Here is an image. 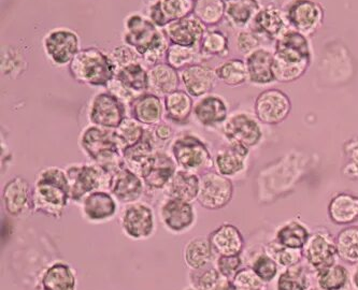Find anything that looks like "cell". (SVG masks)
Wrapping results in <instances>:
<instances>
[{"mask_svg":"<svg viewBox=\"0 0 358 290\" xmlns=\"http://www.w3.org/2000/svg\"><path fill=\"white\" fill-rule=\"evenodd\" d=\"M201 54L199 48L182 47V45H170L165 56V63L175 68L178 71L185 69L194 64L200 63Z\"/></svg>","mask_w":358,"mask_h":290,"instance_id":"cell-47","label":"cell"},{"mask_svg":"<svg viewBox=\"0 0 358 290\" xmlns=\"http://www.w3.org/2000/svg\"><path fill=\"white\" fill-rule=\"evenodd\" d=\"M180 78L184 91L193 98H201L211 94L217 80L215 69L201 63L194 64L181 70Z\"/></svg>","mask_w":358,"mask_h":290,"instance_id":"cell-21","label":"cell"},{"mask_svg":"<svg viewBox=\"0 0 358 290\" xmlns=\"http://www.w3.org/2000/svg\"><path fill=\"white\" fill-rule=\"evenodd\" d=\"M250 25L256 35H263L271 40L279 39L289 29L283 11L273 3L259 10Z\"/></svg>","mask_w":358,"mask_h":290,"instance_id":"cell-28","label":"cell"},{"mask_svg":"<svg viewBox=\"0 0 358 290\" xmlns=\"http://www.w3.org/2000/svg\"><path fill=\"white\" fill-rule=\"evenodd\" d=\"M31 193L27 180L14 177L5 184L1 191L3 209L12 217H19L26 211H31Z\"/></svg>","mask_w":358,"mask_h":290,"instance_id":"cell-22","label":"cell"},{"mask_svg":"<svg viewBox=\"0 0 358 290\" xmlns=\"http://www.w3.org/2000/svg\"><path fill=\"white\" fill-rule=\"evenodd\" d=\"M106 89L110 92L112 95L119 98L122 103H125L127 107H129V105L133 103V100L135 99L136 97H138L136 94H134L131 89H128L127 87H126L124 84H122L115 77L108 84L107 89Z\"/></svg>","mask_w":358,"mask_h":290,"instance_id":"cell-58","label":"cell"},{"mask_svg":"<svg viewBox=\"0 0 358 290\" xmlns=\"http://www.w3.org/2000/svg\"><path fill=\"white\" fill-rule=\"evenodd\" d=\"M208 27L191 14L189 17L168 24L163 28L170 45L199 48Z\"/></svg>","mask_w":358,"mask_h":290,"instance_id":"cell-20","label":"cell"},{"mask_svg":"<svg viewBox=\"0 0 358 290\" xmlns=\"http://www.w3.org/2000/svg\"><path fill=\"white\" fill-rule=\"evenodd\" d=\"M183 290H199L197 288L193 287V286L189 285V287L184 288Z\"/></svg>","mask_w":358,"mask_h":290,"instance_id":"cell-60","label":"cell"},{"mask_svg":"<svg viewBox=\"0 0 358 290\" xmlns=\"http://www.w3.org/2000/svg\"><path fill=\"white\" fill-rule=\"evenodd\" d=\"M245 260L241 255L217 256L214 267L228 280H233L236 274L243 268Z\"/></svg>","mask_w":358,"mask_h":290,"instance_id":"cell-54","label":"cell"},{"mask_svg":"<svg viewBox=\"0 0 358 290\" xmlns=\"http://www.w3.org/2000/svg\"><path fill=\"white\" fill-rule=\"evenodd\" d=\"M128 115L145 127L159 125L165 115L163 98L149 92L142 94L136 97L128 107Z\"/></svg>","mask_w":358,"mask_h":290,"instance_id":"cell-26","label":"cell"},{"mask_svg":"<svg viewBox=\"0 0 358 290\" xmlns=\"http://www.w3.org/2000/svg\"><path fill=\"white\" fill-rule=\"evenodd\" d=\"M124 45L135 50L140 56L148 52L166 51L169 40L163 29L154 25L153 22L140 12L128 14L124 21Z\"/></svg>","mask_w":358,"mask_h":290,"instance_id":"cell-5","label":"cell"},{"mask_svg":"<svg viewBox=\"0 0 358 290\" xmlns=\"http://www.w3.org/2000/svg\"><path fill=\"white\" fill-rule=\"evenodd\" d=\"M310 235L311 231L306 224L299 219H292L278 228L275 241L286 249H303Z\"/></svg>","mask_w":358,"mask_h":290,"instance_id":"cell-36","label":"cell"},{"mask_svg":"<svg viewBox=\"0 0 358 290\" xmlns=\"http://www.w3.org/2000/svg\"><path fill=\"white\" fill-rule=\"evenodd\" d=\"M120 224L126 238L133 241H145L155 235V212L145 202L126 205L122 210Z\"/></svg>","mask_w":358,"mask_h":290,"instance_id":"cell-9","label":"cell"},{"mask_svg":"<svg viewBox=\"0 0 358 290\" xmlns=\"http://www.w3.org/2000/svg\"><path fill=\"white\" fill-rule=\"evenodd\" d=\"M320 290H348L351 286V273L345 266L336 263L314 274Z\"/></svg>","mask_w":358,"mask_h":290,"instance_id":"cell-38","label":"cell"},{"mask_svg":"<svg viewBox=\"0 0 358 290\" xmlns=\"http://www.w3.org/2000/svg\"><path fill=\"white\" fill-rule=\"evenodd\" d=\"M148 70L145 64L139 61L117 69L115 78L134 94L140 96L148 93Z\"/></svg>","mask_w":358,"mask_h":290,"instance_id":"cell-39","label":"cell"},{"mask_svg":"<svg viewBox=\"0 0 358 290\" xmlns=\"http://www.w3.org/2000/svg\"><path fill=\"white\" fill-rule=\"evenodd\" d=\"M42 47L48 61L55 67L69 66L81 50V42L77 31L71 28L56 27L51 29L42 40Z\"/></svg>","mask_w":358,"mask_h":290,"instance_id":"cell-8","label":"cell"},{"mask_svg":"<svg viewBox=\"0 0 358 290\" xmlns=\"http://www.w3.org/2000/svg\"><path fill=\"white\" fill-rule=\"evenodd\" d=\"M351 283L354 289L358 290V265H356L353 273L351 274Z\"/></svg>","mask_w":358,"mask_h":290,"instance_id":"cell-59","label":"cell"},{"mask_svg":"<svg viewBox=\"0 0 358 290\" xmlns=\"http://www.w3.org/2000/svg\"><path fill=\"white\" fill-rule=\"evenodd\" d=\"M308 290H320L319 288L310 287Z\"/></svg>","mask_w":358,"mask_h":290,"instance_id":"cell-61","label":"cell"},{"mask_svg":"<svg viewBox=\"0 0 358 290\" xmlns=\"http://www.w3.org/2000/svg\"><path fill=\"white\" fill-rule=\"evenodd\" d=\"M200 191L197 202L210 211L224 209L234 197L233 181L223 177L215 170H210L200 175Z\"/></svg>","mask_w":358,"mask_h":290,"instance_id":"cell-11","label":"cell"},{"mask_svg":"<svg viewBox=\"0 0 358 290\" xmlns=\"http://www.w3.org/2000/svg\"><path fill=\"white\" fill-rule=\"evenodd\" d=\"M201 57H224L229 52V40L220 31L207 29L199 47Z\"/></svg>","mask_w":358,"mask_h":290,"instance_id":"cell-48","label":"cell"},{"mask_svg":"<svg viewBox=\"0 0 358 290\" xmlns=\"http://www.w3.org/2000/svg\"><path fill=\"white\" fill-rule=\"evenodd\" d=\"M71 201L79 205L90 194L108 191L111 175L97 164H73L66 167Z\"/></svg>","mask_w":358,"mask_h":290,"instance_id":"cell-7","label":"cell"},{"mask_svg":"<svg viewBox=\"0 0 358 290\" xmlns=\"http://www.w3.org/2000/svg\"><path fill=\"white\" fill-rule=\"evenodd\" d=\"M342 174L351 181H358V137L348 140L343 145Z\"/></svg>","mask_w":358,"mask_h":290,"instance_id":"cell-52","label":"cell"},{"mask_svg":"<svg viewBox=\"0 0 358 290\" xmlns=\"http://www.w3.org/2000/svg\"><path fill=\"white\" fill-rule=\"evenodd\" d=\"M68 69L78 83L99 89H107L117 70L110 54L94 47L80 50Z\"/></svg>","mask_w":358,"mask_h":290,"instance_id":"cell-4","label":"cell"},{"mask_svg":"<svg viewBox=\"0 0 358 290\" xmlns=\"http://www.w3.org/2000/svg\"><path fill=\"white\" fill-rule=\"evenodd\" d=\"M25 55L20 48L11 45H3L1 49V75L8 79L21 77L27 69Z\"/></svg>","mask_w":358,"mask_h":290,"instance_id":"cell-43","label":"cell"},{"mask_svg":"<svg viewBox=\"0 0 358 290\" xmlns=\"http://www.w3.org/2000/svg\"><path fill=\"white\" fill-rule=\"evenodd\" d=\"M157 150L153 136H152L150 127L145 130V137L142 138L138 143L133 147L124 150L123 156L125 165L137 172L142 164L147 161L148 158Z\"/></svg>","mask_w":358,"mask_h":290,"instance_id":"cell-42","label":"cell"},{"mask_svg":"<svg viewBox=\"0 0 358 290\" xmlns=\"http://www.w3.org/2000/svg\"><path fill=\"white\" fill-rule=\"evenodd\" d=\"M237 48L242 54L249 55L255 50L259 49V40L257 35L252 31H241L238 34Z\"/></svg>","mask_w":358,"mask_h":290,"instance_id":"cell-57","label":"cell"},{"mask_svg":"<svg viewBox=\"0 0 358 290\" xmlns=\"http://www.w3.org/2000/svg\"><path fill=\"white\" fill-rule=\"evenodd\" d=\"M200 174L178 169L165 189L166 197L183 201H197L200 191Z\"/></svg>","mask_w":358,"mask_h":290,"instance_id":"cell-33","label":"cell"},{"mask_svg":"<svg viewBox=\"0 0 358 290\" xmlns=\"http://www.w3.org/2000/svg\"><path fill=\"white\" fill-rule=\"evenodd\" d=\"M339 259L348 265H358V226H345L335 237Z\"/></svg>","mask_w":358,"mask_h":290,"instance_id":"cell-40","label":"cell"},{"mask_svg":"<svg viewBox=\"0 0 358 290\" xmlns=\"http://www.w3.org/2000/svg\"><path fill=\"white\" fill-rule=\"evenodd\" d=\"M178 167L173 156L165 150H156L141 167L138 174L145 183V189L149 191H165Z\"/></svg>","mask_w":358,"mask_h":290,"instance_id":"cell-12","label":"cell"},{"mask_svg":"<svg viewBox=\"0 0 358 290\" xmlns=\"http://www.w3.org/2000/svg\"><path fill=\"white\" fill-rule=\"evenodd\" d=\"M217 80L226 86L236 87L249 81L247 64L239 58H231L224 61L215 69Z\"/></svg>","mask_w":358,"mask_h":290,"instance_id":"cell-45","label":"cell"},{"mask_svg":"<svg viewBox=\"0 0 358 290\" xmlns=\"http://www.w3.org/2000/svg\"><path fill=\"white\" fill-rule=\"evenodd\" d=\"M291 100L279 89H268L256 98V119L266 125H278L285 121L291 112Z\"/></svg>","mask_w":358,"mask_h":290,"instance_id":"cell-18","label":"cell"},{"mask_svg":"<svg viewBox=\"0 0 358 290\" xmlns=\"http://www.w3.org/2000/svg\"><path fill=\"white\" fill-rule=\"evenodd\" d=\"M247 267L251 268L255 272L256 275L265 284L277 279L281 272V268L278 265L277 261L267 253L266 247H263L254 254H250V261H248Z\"/></svg>","mask_w":358,"mask_h":290,"instance_id":"cell-44","label":"cell"},{"mask_svg":"<svg viewBox=\"0 0 358 290\" xmlns=\"http://www.w3.org/2000/svg\"><path fill=\"white\" fill-rule=\"evenodd\" d=\"M259 10L257 0H225V17L233 27L250 25Z\"/></svg>","mask_w":358,"mask_h":290,"instance_id":"cell-37","label":"cell"},{"mask_svg":"<svg viewBox=\"0 0 358 290\" xmlns=\"http://www.w3.org/2000/svg\"><path fill=\"white\" fill-rule=\"evenodd\" d=\"M214 253L217 256L241 255L245 241L237 226L224 223L208 235Z\"/></svg>","mask_w":358,"mask_h":290,"instance_id":"cell-27","label":"cell"},{"mask_svg":"<svg viewBox=\"0 0 358 290\" xmlns=\"http://www.w3.org/2000/svg\"><path fill=\"white\" fill-rule=\"evenodd\" d=\"M110 56H111L113 63L117 66V69L125 67V66L127 65H131V64L142 61L141 56H140L135 50L131 49V47H128V45H126L114 48ZM142 63H143V61H142Z\"/></svg>","mask_w":358,"mask_h":290,"instance_id":"cell-55","label":"cell"},{"mask_svg":"<svg viewBox=\"0 0 358 290\" xmlns=\"http://www.w3.org/2000/svg\"><path fill=\"white\" fill-rule=\"evenodd\" d=\"M194 117L205 128H217L228 119L229 108L221 96L209 95L198 98L194 105Z\"/></svg>","mask_w":358,"mask_h":290,"instance_id":"cell-25","label":"cell"},{"mask_svg":"<svg viewBox=\"0 0 358 290\" xmlns=\"http://www.w3.org/2000/svg\"><path fill=\"white\" fill-rule=\"evenodd\" d=\"M194 15L207 27H213L225 17V0H195Z\"/></svg>","mask_w":358,"mask_h":290,"instance_id":"cell-46","label":"cell"},{"mask_svg":"<svg viewBox=\"0 0 358 290\" xmlns=\"http://www.w3.org/2000/svg\"><path fill=\"white\" fill-rule=\"evenodd\" d=\"M194 3L195 0H152L147 17L163 29L168 24L193 14Z\"/></svg>","mask_w":358,"mask_h":290,"instance_id":"cell-23","label":"cell"},{"mask_svg":"<svg viewBox=\"0 0 358 290\" xmlns=\"http://www.w3.org/2000/svg\"><path fill=\"white\" fill-rule=\"evenodd\" d=\"M115 130L117 133V140L121 144L122 150H126L127 147H133L136 143L140 141L142 138L145 137V130L147 127L142 125L139 122L136 121L135 119L127 116L119 127Z\"/></svg>","mask_w":358,"mask_h":290,"instance_id":"cell-49","label":"cell"},{"mask_svg":"<svg viewBox=\"0 0 358 290\" xmlns=\"http://www.w3.org/2000/svg\"><path fill=\"white\" fill-rule=\"evenodd\" d=\"M261 290H266V288H263V289H261Z\"/></svg>","mask_w":358,"mask_h":290,"instance_id":"cell-62","label":"cell"},{"mask_svg":"<svg viewBox=\"0 0 358 290\" xmlns=\"http://www.w3.org/2000/svg\"><path fill=\"white\" fill-rule=\"evenodd\" d=\"M79 144L90 161L97 164L110 175L126 166L123 150L114 129L89 125L82 130Z\"/></svg>","mask_w":358,"mask_h":290,"instance_id":"cell-3","label":"cell"},{"mask_svg":"<svg viewBox=\"0 0 358 290\" xmlns=\"http://www.w3.org/2000/svg\"><path fill=\"white\" fill-rule=\"evenodd\" d=\"M303 254L306 265L312 274L336 265L339 259L335 238L325 227L317 228L311 232Z\"/></svg>","mask_w":358,"mask_h":290,"instance_id":"cell-10","label":"cell"},{"mask_svg":"<svg viewBox=\"0 0 358 290\" xmlns=\"http://www.w3.org/2000/svg\"><path fill=\"white\" fill-rule=\"evenodd\" d=\"M223 279L214 266L201 270H189V285L199 290H213Z\"/></svg>","mask_w":358,"mask_h":290,"instance_id":"cell-51","label":"cell"},{"mask_svg":"<svg viewBox=\"0 0 358 290\" xmlns=\"http://www.w3.org/2000/svg\"><path fill=\"white\" fill-rule=\"evenodd\" d=\"M151 1H152V0H151Z\"/></svg>","mask_w":358,"mask_h":290,"instance_id":"cell-63","label":"cell"},{"mask_svg":"<svg viewBox=\"0 0 358 290\" xmlns=\"http://www.w3.org/2000/svg\"><path fill=\"white\" fill-rule=\"evenodd\" d=\"M250 150L239 144L227 143L214 155V170L228 179L239 177L247 169Z\"/></svg>","mask_w":358,"mask_h":290,"instance_id":"cell-24","label":"cell"},{"mask_svg":"<svg viewBox=\"0 0 358 290\" xmlns=\"http://www.w3.org/2000/svg\"><path fill=\"white\" fill-rule=\"evenodd\" d=\"M150 129H151L157 150H165L166 147H169L170 144L175 139V129L169 124L159 123V125L150 127Z\"/></svg>","mask_w":358,"mask_h":290,"instance_id":"cell-56","label":"cell"},{"mask_svg":"<svg viewBox=\"0 0 358 290\" xmlns=\"http://www.w3.org/2000/svg\"><path fill=\"white\" fill-rule=\"evenodd\" d=\"M128 107L107 89L93 96L90 101L89 119L91 125L117 129L127 117Z\"/></svg>","mask_w":358,"mask_h":290,"instance_id":"cell-13","label":"cell"},{"mask_svg":"<svg viewBox=\"0 0 358 290\" xmlns=\"http://www.w3.org/2000/svg\"><path fill=\"white\" fill-rule=\"evenodd\" d=\"M169 154L177 164L178 169L201 174L214 167V156L208 144L193 133L176 136L169 147Z\"/></svg>","mask_w":358,"mask_h":290,"instance_id":"cell-6","label":"cell"},{"mask_svg":"<svg viewBox=\"0 0 358 290\" xmlns=\"http://www.w3.org/2000/svg\"><path fill=\"white\" fill-rule=\"evenodd\" d=\"M265 247L267 253L277 261L282 270L303 263V249H286L277 243L275 240L268 243Z\"/></svg>","mask_w":358,"mask_h":290,"instance_id":"cell-50","label":"cell"},{"mask_svg":"<svg viewBox=\"0 0 358 290\" xmlns=\"http://www.w3.org/2000/svg\"><path fill=\"white\" fill-rule=\"evenodd\" d=\"M275 54L266 49H257L247 55L249 81L255 85H266L275 81L273 73Z\"/></svg>","mask_w":358,"mask_h":290,"instance_id":"cell-32","label":"cell"},{"mask_svg":"<svg viewBox=\"0 0 358 290\" xmlns=\"http://www.w3.org/2000/svg\"><path fill=\"white\" fill-rule=\"evenodd\" d=\"M310 271L303 263L283 269L277 279V290H308L311 286Z\"/></svg>","mask_w":358,"mask_h":290,"instance_id":"cell-41","label":"cell"},{"mask_svg":"<svg viewBox=\"0 0 358 290\" xmlns=\"http://www.w3.org/2000/svg\"><path fill=\"white\" fill-rule=\"evenodd\" d=\"M273 73L275 81L294 82L303 77L311 63L308 38L295 29H287L275 43Z\"/></svg>","mask_w":358,"mask_h":290,"instance_id":"cell-2","label":"cell"},{"mask_svg":"<svg viewBox=\"0 0 358 290\" xmlns=\"http://www.w3.org/2000/svg\"><path fill=\"white\" fill-rule=\"evenodd\" d=\"M108 191L120 203L126 205L140 201L147 189L139 174L124 166L112 174Z\"/></svg>","mask_w":358,"mask_h":290,"instance_id":"cell-19","label":"cell"},{"mask_svg":"<svg viewBox=\"0 0 358 290\" xmlns=\"http://www.w3.org/2000/svg\"><path fill=\"white\" fill-rule=\"evenodd\" d=\"M328 219L334 225L351 226L358 221V196L338 193L327 207Z\"/></svg>","mask_w":358,"mask_h":290,"instance_id":"cell-31","label":"cell"},{"mask_svg":"<svg viewBox=\"0 0 358 290\" xmlns=\"http://www.w3.org/2000/svg\"><path fill=\"white\" fill-rule=\"evenodd\" d=\"M235 290H261L266 284L256 275L250 267L242 268L231 280Z\"/></svg>","mask_w":358,"mask_h":290,"instance_id":"cell-53","label":"cell"},{"mask_svg":"<svg viewBox=\"0 0 358 290\" xmlns=\"http://www.w3.org/2000/svg\"><path fill=\"white\" fill-rule=\"evenodd\" d=\"M119 205L109 191H94L79 203L84 221L94 225L113 221L119 213Z\"/></svg>","mask_w":358,"mask_h":290,"instance_id":"cell-17","label":"cell"},{"mask_svg":"<svg viewBox=\"0 0 358 290\" xmlns=\"http://www.w3.org/2000/svg\"><path fill=\"white\" fill-rule=\"evenodd\" d=\"M70 201L69 180L66 170L55 166L42 168L34 183L31 211L61 219Z\"/></svg>","mask_w":358,"mask_h":290,"instance_id":"cell-1","label":"cell"},{"mask_svg":"<svg viewBox=\"0 0 358 290\" xmlns=\"http://www.w3.org/2000/svg\"><path fill=\"white\" fill-rule=\"evenodd\" d=\"M217 259L208 237H195L183 247V260L189 270H201L210 267Z\"/></svg>","mask_w":358,"mask_h":290,"instance_id":"cell-34","label":"cell"},{"mask_svg":"<svg viewBox=\"0 0 358 290\" xmlns=\"http://www.w3.org/2000/svg\"><path fill=\"white\" fill-rule=\"evenodd\" d=\"M165 119L176 125L189 123L194 111L193 97L185 91L178 89L163 98Z\"/></svg>","mask_w":358,"mask_h":290,"instance_id":"cell-35","label":"cell"},{"mask_svg":"<svg viewBox=\"0 0 358 290\" xmlns=\"http://www.w3.org/2000/svg\"><path fill=\"white\" fill-rule=\"evenodd\" d=\"M159 221L173 235L189 232L197 222V212L192 202L166 197L159 210Z\"/></svg>","mask_w":358,"mask_h":290,"instance_id":"cell-15","label":"cell"},{"mask_svg":"<svg viewBox=\"0 0 358 290\" xmlns=\"http://www.w3.org/2000/svg\"><path fill=\"white\" fill-rule=\"evenodd\" d=\"M222 133L227 143L239 144L251 150L263 140V129L259 121L248 113L229 116L222 126Z\"/></svg>","mask_w":358,"mask_h":290,"instance_id":"cell-16","label":"cell"},{"mask_svg":"<svg viewBox=\"0 0 358 290\" xmlns=\"http://www.w3.org/2000/svg\"><path fill=\"white\" fill-rule=\"evenodd\" d=\"M283 8L287 25L306 37L313 35L323 24V8L312 0H289Z\"/></svg>","mask_w":358,"mask_h":290,"instance_id":"cell-14","label":"cell"},{"mask_svg":"<svg viewBox=\"0 0 358 290\" xmlns=\"http://www.w3.org/2000/svg\"><path fill=\"white\" fill-rule=\"evenodd\" d=\"M148 92L164 98L179 89L181 84L180 71L167 63L157 64L148 70Z\"/></svg>","mask_w":358,"mask_h":290,"instance_id":"cell-30","label":"cell"},{"mask_svg":"<svg viewBox=\"0 0 358 290\" xmlns=\"http://www.w3.org/2000/svg\"><path fill=\"white\" fill-rule=\"evenodd\" d=\"M40 290H77V271L69 263L55 261L41 274Z\"/></svg>","mask_w":358,"mask_h":290,"instance_id":"cell-29","label":"cell"}]
</instances>
